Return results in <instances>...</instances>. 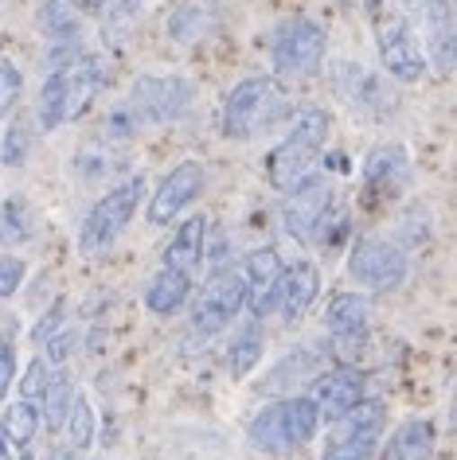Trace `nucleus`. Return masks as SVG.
I'll return each mask as SVG.
<instances>
[{"mask_svg": "<svg viewBox=\"0 0 457 460\" xmlns=\"http://www.w3.org/2000/svg\"><path fill=\"white\" fill-rule=\"evenodd\" d=\"M328 125H333V118L317 106L297 113V121H293V129L285 133V141L266 156V176H270L273 188L290 191L301 180H309L317 156H321V148H325Z\"/></svg>", "mask_w": 457, "mask_h": 460, "instance_id": "obj_1", "label": "nucleus"}, {"mask_svg": "<svg viewBox=\"0 0 457 460\" xmlns=\"http://www.w3.org/2000/svg\"><path fill=\"white\" fill-rule=\"evenodd\" d=\"M285 110H290V102H285V90L278 78H266V75L243 78L238 86H231V94L223 102V133L231 141H250L262 129L278 125L285 118Z\"/></svg>", "mask_w": 457, "mask_h": 460, "instance_id": "obj_2", "label": "nucleus"}, {"mask_svg": "<svg viewBox=\"0 0 457 460\" xmlns=\"http://www.w3.org/2000/svg\"><path fill=\"white\" fill-rule=\"evenodd\" d=\"M317 425H321V410H317L313 398H282L266 406L250 421V441H255L262 453H293V448L309 445L317 437Z\"/></svg>", "mask_w": 457, "mask_h": 460, "instance_id": "obj_3", "label": "nucleus"}, {"mask_svg": "<svg viewBox=\"0 0 457 460\" xmlns=\"http://www.w3.org/2000/svg\"><path fill=\"white\" fill-rule=\"evenodd\" d=\"M325 51H328V36H325L321 24H313V20H305V16L285 20L270 40L273 75L278 78H309V75L321 71Z\"/></svg>", "mask_w": 457, "mask_h": 460, "instance_id": "obj_4", "label": "nucleus"}, {"mask_svg": "<svg viewBox=\"0 0 457 460\" xmlns=\"http://www.w3.org/2000/svg\"><path fill=\"white\" fill-rule=\"evenodd\" d=\"M141 195H145V180L141 176H133V180L118 183V188H110L94 207H90L86 223H83V230H78V250H83V254H102V250H106L113 238L130 226V218L137 211V203H141Z\"/></svg>", "mask_w": 457, "mask_h": 460, "instance_id": "obj_5", "label": "nucleus"}, {"mask_svg": "<svg viewBox=\"0 0 457 460\" xmlns=\"http://www.w3.org/2000/svg\"><path fill=\"white\" fill-rule=\"evenodd\" d=\"M348 273L372 293H395L399 285L407 281L410 261H407V250L399 243H387V238L368 234V238H360V243L352 246Z\"/></svg>", "mask_w": 457, "mask_h": 460, "instance_id": "obj_6", "label": "nucleus"}, {"mask_svg": "<svg viewBox=\"0 0 457 460\" xmlns=\"http://www.w3.org/2000/svg\"><path fill=\"white\" fill-rule=\"evenodd\" d=\"M196 90H192L188 78L176 75H141L133 83L130 94V110L137 113L141 125H161V121H176L184 118Z\"/></svg>", "mask_w": 457, "mask_h": 460, "instance_id": "obj_7", "label": "nucleus"}, {"mask_svg": "<svg viewBox=\"0 0 457 460\" xmlns=\"http://www.w3.org/2000/svg\"><path fill=\"white\" fill-rule=\"evenodd\" d=\"M246 308V278L235 270H223L208 281V289L200 293L196 308H192V328L200 336H215L227 324H235V316Z\"/></svg>", "mask_w": 457, "mask_h": 460, "instance_id": "obj_8", "label": "nucleus"}, {"mask_svg": "<svg viewBox=\"0 0 457 460\" xmlns=\"http://www.w3.org/2000/svg\"><path fill=\"white\" fill-rule=\"evenodd\" d=\"M375 43H380V59L383 71L395 78V83H418L426 75V55H422L415 31L403 16H391L375 28Z\"/></svg>", "mask_w": 457, "mask_h": 460, "instance_id": "obj_9", "label": "nucleus"}, {"mask_svg": "<svg viewBox=\"0 0 457 460\" xmlns=\"http://www.w3.org/2000/svg\"><path fill=\"white\" fill-rule=\"evenodd\" d=\"M203 183H208V172H203V164H196V160H184V164H176L161 183H157V191H153V199H148L145 218H148L153 226L176 223V215L184 211L192 199H200Z\"/></svg>", "mask_w": 457, "mask_h": 460, "instance_id": "obj_10", "label": "nucleus"}, {"mask_svg": "<svg viewBox=\"0 0 457 460\" xmlns=\"http://www.w3.org/2000/svg\"><path fill=\"white\" fill-rule=\"evenodd\" d=\"M285 195H290V199L282 203V223H285V234L290 238H309L317 230V223L325 218V211L333 207V199H336L325 180H301Z\"/></svg>", "mask_w": 457, "mask_h": 460, "instance_id": "obj_11", "label": "nucleus"}, {"mask_svg": "<svg viewBox=\"0 0 457 460\" xmlns=\"http://www.w3.org/2000/svg\"><path fill=\"white\" fill-rule=\"evenodd\" d=\"M282 258L273 246H258L246 258V308L255 320H266L278 308V293H282Z\"/></svg>", "mask_w": 457, "mask_h": 460, "instance_id": "obj_12", "label": "nucleus"}, {"mask_svg": "<svg viewBox=\"0 0 457 460\" xmlns=\"http://www.w3.org/2000/svg\"><path fill=\"white\" fill-rule=\"evenodd\" d=\"M317 293H321V273H317L313 261H293L290 270H282V293H278V308L285 324H301L305 313L313 308Z\"/></svg>", "mask_w": 457, "mask_h": 460, "instance_id": "obj_13", "label": "nucleus"}, {"mask_svg": "<svg viewBox=\"0 0 457 460\" xmlns=\"http://www.w3.org/2000/svg\"><path fill=\"white\" fill-rule=\"evenodd\" d=\"M363 398H368V383H363L360 371H333L313 383V402H317V410H321V418H328V421L345 418Z\"/></svg>", "mask_w": 457, "mask_h": 460, "instance_id": "obj_14", "label": "nucleus"}, {"mask_svg": "<svg viewBox=\"0 0 457 460\" xmlns=\"http://www.w3.org/2000/svg\"><path fill=\"white\" fill-rule=\"evenodd\" d=\"M426 40H430V59L442 75L453 71L457 55V31H453V8L450 0H430L426 4Z\"/></svg>", "mask_w": 457, "mask_h": 460, "instance_id": "obj_15", "label": "nucleus"}, {"mask_svg": "<svg viewBox=\"0 0 457 460\" xmlns=\"http://www.w3.org/2000/svg\"><path fill=\"white\" fill-rule=\"evenodd\" d=\"M203 238H208V218L203 215L184 218V223L176 226V234L168 238V246H165V266L192 273L203 261Z\"/></svg>", "mask_w": 457, "mask_h": 460, "instance_id": "obj_16", "label": "nucleus"}, {"mask_svg": "<svg viewBox=\"0 0 457 460\" xmlns=\"http://www.w3.org/2000/svg\"><path fill=\"white\" fill-rule=\"evenodd\" d=\"M188 293H192V273L165 266L153 281L145 285V308L148 313H157V316H173V313L184 308Z\"/></svg>", "mask_w": 457, "mask_h": 460, "instance_id": "obj_17", "label": "nucleus"}, {"mask_svg": "<svg viewBox=\"0 0 457 460\" xmlns=\"http://www.w3.org/2000/svg\"><path fill=\"white\" fill-rule=\"evenodd\" d=\"M363 183L372 191H399L407 183V153L399 145H380L363 160Z\"/></svg>", "mask_w": 457, "mask_h": 460, "instance_id": "obj_18", "label": "nucleus"}, {"mask_svg": "<svg viewBox=\"0 0 457 460\" xmlns=\"http://www.w3.org/2000/svg\"><path fill=\"white\" fill-rule=\"evenodd\" d=\"M372 320V301L363 293H340L325 308V328L333 336H363Z\"/></svg>", "mask_w": 457, "mask_h": 460, "instance_id": "obj_19", "label": "nucleus"}, {"mask_svg": "<svg viewBox=\"0 0 457 460\" xmlns=\"http://www.w3.org/2000/svg\"><path fill=\"white\" fill-rule=\"evenodd\" d=\"M336 83H340V94H345L356 110L387 106V86L372 71H363V66H356V63H340L336 66Z\"/></svg>", "mask_w": 457, "mask_h": 460, "instance_id": "obj_20", "label": "nucleus"}, {"mask_svg": "<svg viewBox=\"0 0 457 460\" xmlns=\"http://www.w3.org/2000/svg\"><path fill=\"white\" fill-rule=\"evenodd\" d=\"M102 13H106V20H102V43L110 51H121L133 36L137 20H141V0H110Z\"/></svg>", "mask_w": 457, "mask_h": 460, "instance_id": "obj_21", "label": "nucleus"}, {"mask_svg": "<svg viewBox=\"0 0 457 460\" xmlns=\"http://www.w3.org/2000/svg\"><path fill=\"white\" fill-rule=\"evenodd\" d=\"M36 118H40V129L48 133L67 121V71H48L36 98Z\"/></svg>", "mask_w": 457, "mask_h": 460, "instance_id": "obj_22", "label": "nucleus"}, {"mask_svg": "<svg viewBox=\"0 0 457 460\" xmlns=\"http://www.w3.org/2000/svg\"><path fill=\"white\" fill-rule=\"evenodd\" d=\"M78 20L83 16L75 13V0H43L40 13H36V24L51 43L78 40Z\"/></svg>", "mask_w": 457, "mask_h": 460, "instance_id": "obj_23", "label": "nucleus"}, {"mask_svg": "<svg viewBox=\"0 0 457 460\" xmlns=\"http://www.w3.org/2000/svg\"><path fill=\"white\" fill-rule=\"evenodd\" d=\"M434 448V425L426 418H410L395 429L391 460H426Z\"/></svg>", "mask_w": 457, "mask_h": 460, "instance_id": "obj_24", "label": "nucleus"}, {"mask_svg": "<svg viewBox=\"0 0 457 460\" xmlns=\"http://www.w3.org/2000/svg\"><path fill=\"white\" fill-rule=\"evenodd\" d=\"M211 8L203 4V0H184V4L176 8L173 16H168V36L176 43H196L203 31L211 28Z\"/></svg>", "mask_w": 457, "mask_h": 460, "instance_id": "obj_25", "label": "nucleus"}, {"mask_svg": "<svg viewBox=\"0 0 457 460\" xmlns=\"http://www.w3.org/2000/svg\"><path fill=\"white\" fill-rule=\"evenodd\" d=\"M31 230H36V218H31V203L24 195H8L4 207H0V243L16 246L28 243Z\"/></svg>", "mask_w": 457, "mask_h": 460, "instance_id": "obj_26", "label": "nucleus"}, {"mask_svg": "<svg viewBox=\"0 0 457 460\" xmlns=\"http://www.w3.org/2000/svg\"><path fill=\"white\" fill-rule=\"evenodd\" d=\"M43 413L40 418L51 425V429H59L63 418H67V406H71V398H75V386H71V375L67 371H51L48 375V386H43Z\"/></svg>", "mask_w": 457, "mask_h": 460, "instance_id": "obj_27", "label": "nucleus"}, {"mask_svg": "<svg viewBox=\"0 0 457 460\" xmlns=\"http://www.w3.org/2000/svg\"><path fill=\"white\" fill-rule=\"evenodd\" d=\"M258 359H262V328L250 324V328H243V332H238V336L231 340V351H227V367H231L235 378H246V375L258 367Z\"/></svg>", "mask_w": 457, "mask_h": 460, "instance_id": "obj_28", "label": "nucleus"}, {"mask_svg": "<svg viewBox=\"0 0 457 460\" xmlns=\"http://www.w3.org/2000/svg\"><path fill=\"white\" fill-rule=\"evenodd\" d=\"M63 429L71 437V448H90L94 445V410H90V398L86 394H75L71 406H67V418H63Z\"/></svg>", "mask_w": 457, "mask_h": 460, "instance_id": "obj_29", "label": "nucleus"}, {"mask_svg": "<svg viewBox=\"0 0 457 460\" xmlns=\"http://www.w3.org/2000/svg\"><path fill=\"white\" fill-rule=\"evenodd\" d=\"M0 429H4V437L13 445L24 448L31 437H36V429H40V406H36V402H28V398H20L16 406H8V418H4Z\"/></svg>", "mask_w": 457, "mask_h": 460, "instance_id": "obj_30", "label": "nucleus"}, {"mask_svg": "<svg viewBox=\"0 0 457 460\" xmlns=\"http://www.w3.org/2000/svg\"><path fill=\"white\" fill-rule=\"evenodd\" d=\"M28 148H31V129H28V121H24V118L8 121L4 141H0V160H4L8 168H20V164L28 160Z\"/></svg>", "mask_w": 457, "mask_h": 460, "instance_id": "obj_31", "label": "nucleus"}, {"mask_svg": "<svg viewBox=\"0 0 457 460\" xmlns=\"http://www.w3.org/2000/svg\"><path fill=\"white\" fill-rule=\"evenodd\" d=\"M20 90H24V75L13 59H0V118H8L13 106L20 102Z\"/></svg>", "mask_w": 457, "mask_h": 460, "instance_id": "obj_32", "label": "nucleus"}, {"mask_svg": "<svg viewBox=\"0 0 457 460\" xmlns=\"http://www.w3.org/2000/svg\"><path fill=\"white\" fill-rule=\"evenodd\" d=\"M137 113L130 110V102H121V106H113L110 110V118H106V141H130V137L137 133Z\"/></svg>", "mask_w": 457, "mask_h": 460, "instance_id": "obj_33", "label": "nucleus"}, {"mask_svg": "<svg viewBox=\"0 0 457 460\" xmlns=\"http://www.w3.org/2000/svg\"><path fill=\"white\" fill-rule=\"evenodd\" d=\"M78 176H86V180H98V176H106V172L113 168V153H102L98 145H90V148H78Z\"/></svg>", "mask_w": 457, "mask_h": 460, "instance_id": "obj_34", "label": "nucleus"}, {"mask_svg": "<svg viewBox=\"0 0 457 460\" xmlns=\"http://www.w3.org/2000/svg\"><path fill=\"white\" fill-rule=\"evenodd\" d=\"M24 273H28V266L20 258H13V254L0 258V301H8V296L24 285Z\"/></svg>", "mask_w": 457, "mask_h": 460, "instance_id": "obj_35", "label": "nucleus"}, {"mask_svg": "<svg viewBox=\"0 0 457 460\" xmlns=\"http://www.w3.org/2000/svg\"><path fill=\"white\" fill-rule=\"evenodd\" d=\"M75 343H78L75 332H63L59 328L55 336L43 340V363H55V367L67 363V359H71V351H75Z\"/></svg>", "mask_w": 457, "mask_h": 460, "instance_id": "obj_36", "label": "nucleus"}, {"mask_svg": "<svg viewBox=\"0 0 457 460\" xmlns=\"http://www.w3.org/2000/svg\"><path fill=\"white\" fill-rule=\"evenodd\" d=\"M48 363L43 359H36L24 371V383H20V398H28V402H40V394H43V386H48Z\"/></svg>", "mask_w": 457, "mask_h": 460, "instance_id": "obj_37", "label": "nucleus"}, {"mask_svg": "<svg viewBox=\"0 0 457 460\" xmlns=\"http://www.w3.org/2000/svg\"><path fill=\"white\" fill-rule=\"evenodd\" d=\"M13 378H16V348L13 343H0V398L13 390Z\"/></svg>", "mask_w": 457, "mask_h": 460, "instance_id": "obj_38", "label": "nucleus"}, {"mask_svg": "<svg viewBox=\"0 0 457 460\" xmlns=\"http://www.w3.org/2000/svg\"><path fill=\"white\" fill-rule=\"evenodd\" d=\"M59 328H63V301H55V308H51V313H43V320L36 324V332H31V340L43 343L48 336H55Z\"/></svg>", "mask_w": 457, "mask_h": 460, "instance_id": "obj_39", "label": "nucleus"}, {"mask_svg": "<svg viewBox=\"0 0 457 460\" xmlns=\"http://www.w3.org/2000/svg\"><path fill=\"white\" fill-rule=\"evenodd\" d=\"M106 4H110V0H75V13L78 16H98Z\"/></svg>", "mask_w": 457, "mask_h": 460, "instance_id": "obj_40", "label": "nucleus"}, {"mask_svg": "<svg viewBox=\"0 0 457 460\" xmlns=\"http://www.w3.org/2000/svg\"><path fill=\"white\" fill-rule=\"evenodd\" d=\"M8 453H13V441H8L4 429H0V460H8Z\"/></svg>", "mask_w": 457, "mask_h": 460, "instance_id": "obj_41", "label": "nucleus"}, {"mask_svg": "<svg viewBox=\"0 0 457 460\" xmlns=\"http://www.w3.org/2000/svg\"><path fill=\"white\" fill-rule=\"evenodd\" d=\"M325 460H348V456H336V453H325Z\"/></svg>", "mask_w": 457, "mask_h": 460, "instance_id": "obj_42", "label": "nucleus"}, {"mask_svg": "<svg viewBox=\"0 0 457 460\" xmlns=\"http://www.w3.org/2000/svg\"><path fill=\"white\" fill-rule=\"evenodd\" d=\"M55 460H67V453H63V448H55Z\"/></svg>", "mask_w": 457, "mask_h": 460, "instance_id": "obj_43", "label": "nucleus"}, {"mask_svg": "<svg viewBox=\"0 0 457 460\" xmlns=\"http://www.w3.org/2000/svg\"><path fill=\"white\" fill-rule=\"evenodd\" d=\"M20 460H31V456H28V453H24V456H20Z\"/></svg>", "mask_w": 457, "mask_h": 460, "instance_id": "obj_44", "label": "nucleus"}]
</instances>
